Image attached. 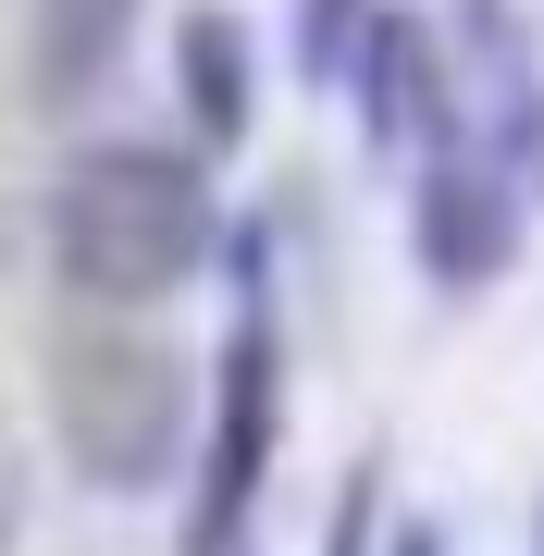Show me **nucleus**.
<instances>
[{
  "label": "nucleus",
  "mask_w": 544,
  "mask_h": 556,
  "mask_svg": "<svg viewBox=\"0 0 544 556\" xmlns=\"http://www.w3.org/2000/svg\"><path fill=\"white\" fill-rule=\"evenodd\" d=\"M223 248V211H211V174L186 149H149V137H100L62 161L50 186V273L75 285L87 309H162L199 285V260Z\"/></svg>",
  "instance_id": "1"
},
{
  "label": "nucleus",
  "mask_w": 544,
  "mask_h": 556,
  "mask_svg": "<svg viewBox=\"0 0 544 556\" xmlns=\"http://www.w3.org/2000/svg\"><path fill=\"white\" fill-rule=\"evenodd\" d=\"M0 248H13V236H0Z\"/></svg>",
  "instance_id": "12"
},
{
  "label": "nucleus",
  "mask_w": 544,
  "mask_h": 556,
  "mask_svg": "<svg viewBox=\"0 0 544 556\" xmlns=\"http://www.w3.org/2000/svg\"><path fill=\"white\" fill-rule=\"evenodd\" d=\"M396 556H445V532H396Z\"/></svg>",
  "instance_id": "10"
},
{
  "label": "nucleus",
  "mask_w": 544,
  "mask_h": 556,
  "mask_svg": "<svg viewBox=\"0 0 544 556\" xmlns=\"http://www.w3.org/2000/svg\"><path fill=\"white\" fill-rule=\"evenodd\" d=\"M236 334L211 358V420H199V495H186V532L174 556H236V532L261 519V482H273V433H284V321H273V285H261V236L236 248Z\"/></svg>",
  "instance_id": "2"
},
{
  "label": "nucleus",
  "mask_w": 544,
  "mask_h": 556,
  "mask_svg": "<svg viewBox=\"0 0 544 556\" xmlns=\"http://www.w3.org/2000/svg\"><path fill=\"white\" fill-rule=\"evenodd\" d=\"M346 100H359V137L371 149H445L458 137V112H445V87H433V38L408 13H371V38H359V62H346Z\"/></svg>",
  "instance_id": "5"
},
{
  "label": "nucleus",
  "mask_w": 544,
  "mask_h": 556,
  "mask_svg": "<svg viewBox=\"0 0 544 556\" xmlns=\"http://www.w3.org/2000/svg\"><path fill=\"white\" fill-rule=\"evenodd\" d=\"M137 13H149V0H38V25H25V75H38V100L50 112L100 100L112 62H124V38H137Z\"/></svg>",
  "instance_id": "7"
},
{
  "label": "nucleus",
  "mask_w": 544,
  "mask_h": 556,
  "mask_svg": "<svg viewBox=\"0 0 544 556\" xmlns=\"http://www.w3.org/2000/svg\"><path fill=\"white\" fill-rule=\"evenodd\" d=\"M371 507H383V457H359V470H346V507H334L322 556H371Z\"/></svg>",
  "instance_id": "9"
},
{
  "label": "nucleus",
  "mask_w": 544,
  "mask_h": 556,
  "mask_svg": "<svg viewBox=\"0 0 544 556\" xmlns=\"http://www.w3.org/2000/svg\"><path fill=\"white\" fill-rule=\"evenodd\" d=\"M532 556H544V507H532Z\"/></svg>",
  "instance_id": "11"
},
{
  "label": "nucleus",
  "mask_w": 544,
  "mask_h": 556,
  "mask_svg": "<svg viewBox=\"0 0 544 556\" xmlns=\"http://www.w3.org/2000/svg\"><path fill=\"white\" fill-rule=\"evenodd\" d=\"M50 433L100 495H149L186 445H199V396H186V358H162L149 334H87L62 346L50 383Z\"/></svg>",
  "instance_id": "3"
},
{
  "label": "nucleus",
  "mask_w": 544,
  "mask_h": 556,
  "mask_svg": "<svg viewBox=\"0 0 544 556\" xmlns=\"http://www.w3.org/2000/svg\"><path fill=\"white\" fill-rule=\"evenodd\" d=\"M174 75H186V124H199L211 149H236L248 124H261V50H248V25L199 0V13H174Z\"/></svg>",
  "instance_id": "6"
},
{
  "label": "nucleus",
  "mask_w": 544,
  "mask_h": 556,
  "mask_svg": "<svg viewBox=\"0 0 544 556\" xmlns=\"http://www.w3.org/2000/svg\"><path fill=\"white\" fill-rule=\"evenodd\" d=\"M359 38H371V0H309V13H298V75L309 87H346Z\"/></svg>",
  "instance_id": "8"
},
{
  "label": "nucleus",
  "mask_w": 544,
  "mask_h": 556,
  "mask_svg": "<svg viewBox=\"0 0 544 556\" xmlns=\"http://www.w3.org/2000/svg\"><path fill=\"white\" fill-rule=\"evenodd\" d=\"M520 199L532 186L507 174L495 149L445 137L421 161V199H408V248H421V273L445 285V298H483V285L507 273V248H520Z\"/></svg>",
  "instance_id": "4"
}]
</instances>
